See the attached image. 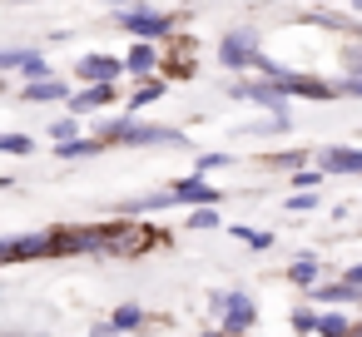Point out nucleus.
Here are the masks:
<instances>
[{"label":"nucleus","mask_w":362,"mask_h":337,"mask_svg":"<svg viewBox=\"0 0 362 337\" xmlns=\"http://www.w3.org/2000/svg\"><path fill=\"white\" fill-rule=\"evenodd\" d=\"M258 60V35L253 30H233L223 40V65H253Z\"/></svg>","instance_id":"f257e3e1"},{"label":"nucleus","mask_w":362,"mask_h":337,"mask_svg":"<svg viewBox=\"0 0 362 337\" xmlns=\"http://www.w3.org/2000/svg\"><path fill=\"white\" fill-rule=\"evenodd\" d=\"M119 25H124V30H134V35H164V25H169V20H164V16H154V11H124V16H119Z\"/></svg>","instance_id":"f03ea898"},{"label":"nucleus","mask_w":362,"mask_h":337,"mask_svg":"<svg viewBox=\"0 0 362 337\" xmlns=\"http://www.w3.org/2000/svg\"><path fill=\"white\" fill-rule=\"evenodd\" d=\"M174 199H179V203H214V199H218V189H209L204 179H184V184L174 189Z\"/></svg>","instance_id":"7ed1b4c3"},{"label":"nucleus","mask_w":362,"mask_h":337,"mask_svg":"<svg viewBox=\"0 0 362 337\" xmlns=\"http://www.w3.org/2000/svg\"><path fill=\"white\" fill-rule=\"evenodd\" d=\"M223 307H228V327H238V332H243V327L253 322V302H248L243 292H233V297H223Z\"/></svg>","instance_id":"20e7f679"},{"label":"nucleus","mask_w":362,"mask_h":337,"mask_svg":"<svg viewBox=\"0 0 362 337\" xmlns=\"http://www.w3.org/2000/svg\"><path fill=\"white\" fill-rule=\"evenodd\" d=\"M80 75H90V80H110V75H119V65H115V60H105V55H95V60H85V65H80Z\"/></svg>","instance_id":"39448f33"},{"label":"nucleus","mask_w":362,"mask_h":337,"mask_svg":"<svg viewBox=\"0 0 362 337\" xmlns=\"http://www.w3.org/2000/svg\"><path fill=\"white\" fill-rule=\"evenodd\" d=\"M0 65H6V70H16V65H30L35 75H45V60H35V55H25V50H6V55H0Z\"/></svg>","instance_id":"423d86ee"},{"label":"nucleus","mask_w":362,"mask_h":337,"mask_svg":"<svg viewBox=\"0 0 362 337\" xmlns=\"http://www.w3.org/2000/svg\"><path fill=\"white\" fill-rule=\"evenodd\" d=\"M327 169H337V174L362 169V154H352V149H332V154H327Z\"/></svg>","instance_id":"0eeeda50"},{"label":"nucleus","mask_w":362,"mask_h":337,"mask_svg":"<svg viewBox=\"0 0 362 337\" xmlns=\"http://www.w3.org/2000/svg\"><path fill=\"white\" fill-rule=\"evenodd\" d=\"M60 95H65V90H60V85H55V80H45V85H40V80H35V85H30V90H25V100H60Z\"/></svg>","instance_id":"6e6552de"},{"label":"nucleus","mask_w":362,"mask_h":337,"mask_svg":"<svg viewBox=\"0 0 362 337\" xmlns=\"http://www.w3.org/2000/svg\"><path fill=\"white\" fill-rule=\"evenodd\" d=\"M110 100V85H100V90H85L80 100H75V110H95V105H105Z\"/></svg>","instance_id":"1a4fd4ad"},{"label":"nucleus","mask_w":362,"mask_h":337,"mask_svg":"<svg viewBox=\"0 0 362 337\" xmlns=\"http://www.w3.org/2000/svg\"><path fill=\"white\" fill-rule=\"evenodd\" d=\"M317 332H322V337H342V332H347V322H342L337 312H327V317H317Z\"/></svg>","instance_id":"9d476101"},{"label":"nucleus","mask_w":362,"mask_h":337,"mask_svg":"<svg viewBox=\"0 0 362 337\" xmlns=\"http://www.w3.org/2000/svg\"><path fill=\"white\" fill-rule=\"evenodd\" d=\"M129 70H154V50H149V45L129 50Z\"/></svg>","instance_id":"9b49d317"},{"label":"nucleus","mask_w":362,"mask_h":337,"mask_svg":"<svg viewBox=\"0 0 362 337\" xmlns=\"http://www.w3.org/2000/svg\"><path fill=\"white\" fill-rule=\"evenodd\" d=\"M60 154H65V159H85V154H95V144H90V139H80V144H65Z\"/></svg>","instance_id":"f8f14e48"},{"label":"nucleus","mask_w":362,"mask_h":337,"mask_svg":"<svg viewBox=\"0 0 362 337\" xmlns=\"http://www.w3.org/2000/svg\"><path fill=\"white\" fill-rule=\"evenodd\" d=\"M0 149H6V154H25V149H30V139H21V134H11V139H0Z\"/></svg>","instance_id":"ddd939ff"},{"label":"nucleus","mask_w":362,"mask_h":337,"mask_svg":"<svg viewBox=\"0 0 362 337\" xmlns=\"http://www.w3.org/2000/svg\"><path fill=\"white\" fill-rule=\"evenodd\" d=\"M313 278H317V268H313V263H308V258H303V263H298V268H293V283H313Z\"/></svg>","instance_id":"4468645a"},{"label":"nucleus","mask_w":362,"mask_h":337,"mask_svg":"<svg viewBox=\"0 0 362 337\" xmlns=\"http://www.w3.org/2000/svg\"><path fill=\"white\" fill-rule=\"evenodd\" d=\"M134 322H139V307H119L115 312V327H134Z\"/></svg>","instance_id":"2eb2a0df"},{"label":"nucleus","mask_w":362,"mask_h":337,"mask_svg":"<svg viewBox=\"0 0 362 337\" xmlns=\"http://www.w3.org/2000/svg\"><path fill=\"white\" fill-rule=\"evenodd\" d=\"M357 283H362V263H357V268L347 273V288H357Z\"/></svg>","instance_id":"dca6fc26"},{"label":"nucleus","mask_w":362,"mask_h":337,"mask_svg":"<svg viewBox=\"0 0 362 337\" xmlns=\"http://www.w3.org/2000/svg\"><path fill=\"white\" fill-rule=\"evenodd\" d=\"M204 337H223V332H204Z\"/></svg>","instance_id":"f3484780"},{"label":"nucleus","mask_w":362,"mask_h":337,"mask_svg":"<svg viewBox=\"0 0 362 337\" xmlns=\"http://www.w3.org/2000/svg\"><path fill=\"white\" fill-rule=\"evenodd\" d=\"M352 337H362V327H357V332H352Z\"/></svg>","instance_id":"a211bd4d"}]
</instances>
